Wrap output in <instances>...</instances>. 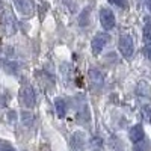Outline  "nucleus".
<instances>
[{
    "label": "nucleus",
    "instance_id": "obj_11",
    "mask_svg": "<svg viewBox=\"0 0 151 151\" xmlns=\"http://www.w3.org/2000/svg\"><path fill=\"white\" fill-rule=\"evenodd\" d=\"M134 151H148L150 150V144L148 141H139V142H134V147H133Z\"/></svg>",
    "mask_w": 151,
    "mask_h": 151
},
{
    "label": "nucleus",
    "instance_id": "obj_9",
    "mask_svg": "<svg viewBox=\"0 0 151 151\" xmlns=\"http://www.w3.org/2000/svg\"><path fill=\"white\" fill-rule=\"evenodd\" d=\"M6 30L9 35H12L15 32V18L11 12H6Z\"/></svg>",
    "mask_w": 151,
    "mask_h": 151
},
{
    "label": "nucleus",
    "instance_id": "obj_6",
    "mask_svg": "<svg viewBox=\"0 0 151 151\" xmlns=\"http://www.w3.org/2000/svg\"><path fill=\"white\" fill-rule=\"evenodd\" d=\"M85 145H86V137H85V134L80 133V132L74 133L73 137H71V148H73V151H83Z\"/></svg>",
    "mask_w": 151,
    "mask_h": 151
},
{
    "label": "nucleus",
    "instance_id": "obj_16",
    "mask_svg": "<svg viewBox=\"0 0 151 151\" xmlns=\"http://www.w3.org/2000/svg\"><path fill=\"white\" fill-rule=\"evenodd\" d=\"M145 55H147V56H148V58L151 59V47H150V48H147V52H145Z\"/></svg>",
    "mask_w": 151,
    "mask_h": 151
},
{
    "label": "nucleus",
    "instance_id": "obj_5",
    "mask_svg": "<svg viewBox=\"0 0 151 151\" xmlns=\"http://www.w3.org/2000/svg\"><path fill=\"white\" fill-rule=\"evenodd\" d=\"M21 101L26 107H33V104H35V92L32 89V86L26 85L21 89Z\"/></svg>",
    "mask_w": 151,
    "mask_h": 151
},
{
    "label": "nucleus",
    "instance_id": "obj_17",
    "mask_svg": "<svg viewBox=\"0 0 151 151\" xmlns=\"http://www.w3.org/2000/svg\"><path fill=\"white\" fill-rule=\"evenodd\" d=\"M147 6H148V9H150V12H151V0H147Z\"/></svg>",
    "mask_w": 151,
    "mask_h": 151
},
{
    "label": "nucleus",
    "instance_id": "obj_1",
    "mask_svg": "<svg viewBox=\"0 0 151 151\" xmlns=\"http://www.w3.org/2000/svg\"><path fill=\"white\" fill-rule=\"evenodd\" d=\"M118 47H119V52L122 53L124 58H130L133 55V41L129 35H122L119 38Z\"/></svg>",
    "mask_w": 151,
    "mask_h": 151
},
{
    "label": "nucleus",
    "instance_id": "obj_2",
    "mask_svg": "<svg viewBox=\"0 0 151 151\" xmlns=\"http://www.w3.org/2000/svg\"><path fill=\"white\" fill-rule=\"evenodd\" d=\"M107 41H109V35L107 33H98V35H95L94 36V40H92V42H91V47H92V52H94V55H100L101 53V50L104 48V45L107 44Z\"/></svg>",
    "mask_w": 151,
    "mask_h": 151
},
{
    "label": "nucleus",
    "instance_id": "obj_3",
    "mask_svg": "<svg viewBox=\"0 0 151 151\" xmlns=\"http://www.w3.org/2000/svg\"><path fill=\"white\" fill-rule=\"evenodd\" d=\"M100 21H101L103 29L110 30V29H113V26H115V15L112 14V11L103 8L101 11H100Z\"/></svg>",
    "mask_w": 151,
    "mask_h": 151
},
{
    "label": "nucleus",
    "instance_id": "obj_15",
    "mask_svg": "<svg viewBox=\"0 0 151 151\" xmlns=\"http://www.w3.org/2000/svg\"><path fill=\"white\" fill-rule=\"evenodd\" d=\"M2 151H15V150H14V148H12L11 145H6V144H5V147L2 148Z\"/></svg>",
    "mask_w": 151,
    "mask_h": 151
},
{
    "label": "nucleus",
    "instance_id": "obj_12",
    "mask_svg": "<svg viewBox=\"0 0 151 151\" xmlns=\"http://www.w3.org/2000/svg\"><path fill=\"white\" fill-rule=\"evenodd\" d=\"M107 2L110 5H115V6L121 8V9H127L129 8V2H127V0H107Z\"/></svg>",
    "mask_w": 151,
    "mask_h": 151
},
{
    "label": "nucleus",
    "instance_id": "obj_13",
    "mask_svg": "<svg viewBox=\"0 0 151 151\" xmlns=\"http://www.w3.org/2000/svg\"><path fill=\"white\" fill-rule=\"evenodd\" d=\"M144 41L145 44H151V26L150 24H147L144 27Z\"/></svg>",
    "mask_w": 151,
    "mask_h": 151
},
{
    "label": "nucleus",
    "instance_id": "obj_18",
    "mask_svg": "<svg viewBox=\"0 0 151 151\" xmlns=\"http://www.w3.org/2000/svg\"><path fill=\"white\" fill-rule=\"evenodd\" d=\"M3 147H5V144H3L2 141H0V151H2V148H3Z\"/></svg>",
    "mask_w": 151,
    "mask_h": 151
},
{
    "label": "nucleus",
    "instance_id": "obj_8",
    "mask_svg": "<svg viewBox=\"0 0 151 151\" xmlns=\"http://www.w3.org/2000/svg\"><path fill=\"white\" fill-rule=\"evenodd\" d=\"M55 106H56L58 116H59V118H64L65 113H67V103H65L62 98H58L56 101H55Z\"/></svg>",
    "mask_w": 151,
    "mask_h": 151
},
{
    "label": "nucleus",
    "instance_id": "obj_10",
    "mask_svg": "<svg viewBox=\"0 0 151 151\" xmlns=\"http://www.w3.org/2000/svg\"><path fill=\"white\" fill-rule=\"evenodd\" d=\"M2 67L8 73H15L17 71V64H15V62H11V60H6V59L2 60Z\"/></svg>",
    "mask_w": 151,
    "mask_h": 151
},
{
    "label": "nucleus",
    "instance_id": "obj_14",
    "mask_svg": "<svg viewBox=\"0 0 151 151\" xmlns=\"http://www.w3.org/2000/svg\"><path fill=\"white\" fill-rule=\"evenodd\" d=\"M32 121H33V116L30 115V113L23 112V122L26 124V125H30V124H32Z\"/></svg>",
    "mask_w": 151,
    "mask_h": 151
},
{
    "label": "nucleus",
    "instance_id": "obj_4",
    "mask_svg": "<svg viewBox=\"0 0 151 151\" xmlns=\"http://www.w3.org/2000/svg\"><path fill=\"white\" fill-rule=\"evenodd\" d=\"M14 5H15V8L18 9L20 14L24 15V17H30V15L33 14L35 6H33L32 0H14Z\"/></svg>",
    "mask_w": 151,
    "mask_h": 151
},
{
    "label": "nucleus",
    "instance_id": "obj_7",
    "mask_svg": "<svg viewBox=\"0 0 151 151\" xmlns=\"http://www.w3.org/2000/svg\"><path fill=\"white\" fill-rule=\"evenodd\" d=\"M130 139L133 142H139L144 139V129H142V125L141 124H136L132 127L130 130Z\"/></svg>",
    "mask_w": 151,
    "mask_h": 151
}]
</instances>
